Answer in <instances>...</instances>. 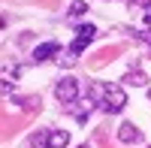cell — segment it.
<instances>
[{"label":"cell","mask_w":151,"mask_h":148,"mask_svg":"<svg viewBox=\"0 0 151 148\" xmlns=\"http://www.w3.org/2000/svg\"><path fill=\"white\" fill-rule=\"evenodd\" d=\"M133 36H136V40H142L145 45H151V30H148V27H145V30H136Z\"/></svg>","instance_id":"30bf717a"},{"label":"cell","mask_w":151,"mask_h":148,"mask_svg":"<svg viewBox=\"0 0 151 148\" xmlns=\"http://www.w3.org/2000/svg\"><path fill=\"white\" fill-rule=\"evenodd\" d=\"M118 139L121 142H127V145H133V142H142V130L133 124V121H124V124L118 127Z\"/></svg>","instance_id":"5b68a950"},{"label":"cell","mask_w":151,"mask_h":148,"mask_svg":"<svg viewBox=\"0 0 151 148\" xmlns=\"http://www.w3.org/2000/svg\"><path fill=\"white\" fill-rule=\"evenodd\" d=\"M121 82H124V85H136V88H145V85H148V76H145L142 70H130Z\"/></svg>","instance_id":"52a82bcc"},{"label":"cell","mask_w":151,"mask_h":148,"mask_svg":"<svg viewBox=\"0 0 151 148\" xmlns=\"http://www.w3.org/2000/svg\"><path fill=\"white\" fill-rule=\"evenodd\" d=\"M94 36H97V27H94V24H76V40L70 42V52H73V55H82Z\"/></svg>","instance_id":"3957f363"},{"label":"cell","mask_w":151,"mask_h":148,"mask_svg":"<svg viewBox=\"0 0 151 148\" xmlns=\"http://www.w3.org/2000/svg\"><path fill=\"white\" fill-rule=\"evenodd\" d=\"M79 148H91V145H79Z\"/></svg>","instance_id":"8fae6325"},{"label":"cell","mask_w":151,"mask_h":148,"mask_svg":"<svg viewBox=\"0 0 151 148\" xmlns=\"http://www.w3.org/2000/svg\"><path fill=\"white\" fill-rule=\"evenodd\" d=\"M55 97H58V103L73 106L76 100H79V82H76L73 76H64V79L55 85Z\"/></svg>","instance_id":"7a4b0ae2"},{"label":"cell","mask_w":151,"mask_h":148,"mask_svg":"<svg viewBox=\"0 0 151 148\" xmlns=\"http://www.w3.org/2000/svg\"><path fill=\"white\" fill-rule=\"evenodd\" d=\"M85 12H88L85 0H73V3H70V9H67V18H82Z\"/></svg>","instance_id":"ba28073f"},{"label":"cell","mask_w":151,"mask_h":148,"mask_svg":"<svg viewBox=\"0 0 151 148\" xmlns=\"http://www.w3.org/2000/svg\"><path fill=\"white\" fill-rule=\"evenodd\" d=\"M67 145H70L67 130H48L45 133V148H67Z\"/></svg>","instance_id":"8992f818"},{"label":"cell","mask_w":151,"mask_h":148,"mask_svg":"<svg viewBox=\"0 0 151 148\" xmlns=\"http://www.w3.org/2000/svg\"><path fill=\"white\" fill-rule=\"evenodd\" d=\"M148 100H151V91H148Z\"/></svg>","instance_id":"7c38bea8"},{"label":"cell","mask_w":151,"mask_h":148,"mask_svg":"<svg viewBox=\"0 0 151 148\" xmlns=\"http://www.w3.org/2000/svg\"><path fill=\"white\" fill-rule=\"evenodd\" d=\"M124 106H127V94H124V88H118V85H103L100 109H103V112H109V115H118Z\"/></svg>","instance_id":"6da1fadb"},{"label":"cell","mask_w":151,"mask_h":148,"mask_svg":"<svg viewBox=\"0 0 151 148\" xmlns=\"http://www.w3.org/2000/svg\"><path fill=\"white\" fill-rule=\"evenodd\" d=\"M76 60H79V55H73V52H70V48H67V52H64V55H60V57H58V64H60V67H73V64H76Z\"/></svg>","instance_id":"9c48e42d"},{"label":"cell","mask_w":151,"mask_h":148,"mask_svg":"<svg viewBox=\"0 0 151 148\" xmlns=\"http://www.w3.org/2000/svg\"><path fill=\"white\" fill-rule=\"evenodd\" d=\"M55 55H60V42H42V45H36L33 48V64H42V60H52Z\"/></svg>","instance_id":"277c9868"}]
</instances>
